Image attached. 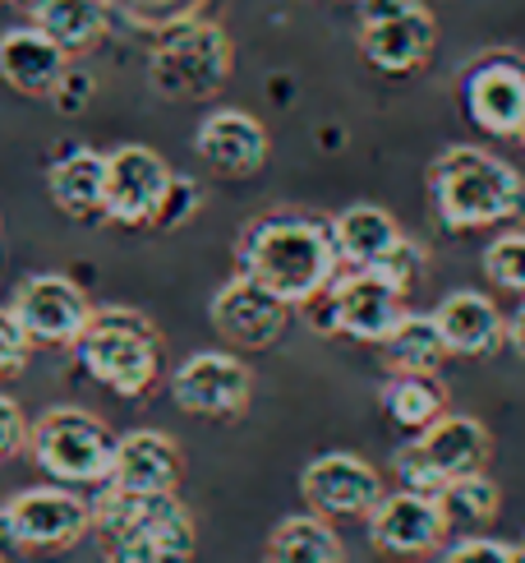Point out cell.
<instances>
[{
	"mask_svg": "<svg viewBox=\"0 0 525 563\" xmlns=\"http://www.w3.org/2000/svg\"><path fill=\"white\" fill-rule=\"evenodd\" d=\"M10 310L23 323V333L33 338V346H79L83 328L92 319V305H88L83 287L69 282L65 273L23 277Z\"/></svg>",
	"mask_w": 525,
	"mask_h": 563,
	"instance_id": "11",
	"label": "cell"
},
{
	"mask_svg": "<svg viewBox=\"0 0 525 563\" xmlns=\"http://www.w3.org/2000/svg\"><path fill=\"white\" fill-rule=\"evenodd\" d=\"M327 227H332V241H337L342 268H383L392 260V250L405 241L396 218L378 203H350Z\"/></svg>",
	"mask_w": 525,
	"mask_h": 563,
	"instance_id": "23",
	"label": "cell"
},
{
	"mask_svg": "<svg viewBox=\"0 0 525 563\" xmlns=\"http://www.w3.org/2000/svg\"><path fill=\"white\" fill-rule=\"evenodd\" d=\"M438 46V19L420 0H360V52L383 75H415Z\"/></svg>",
	"mask_w": 525,
	"mask_h": 563,
	"instance_id": "9",
	"label": "cell"
},
{
	"mask_svg": "<svg viewBox=\"0 0 525 563\" xmlns=\"http://www.w3.org/2000/svg\"><path fill=\"white\" fill-rule=\"evenodd\" d=\"M23 554V545H19V536H14V527H10V512L0 508V563H10V559H19Z\"/></svg>",
	"mask_w": 525,
	"mask_h": 563,
	"instance_id": "35",
	"label": "cell"
},
{
	"mask_svg": "<svg viewBox=\"0 0 525 563\" xmlns=\"http://www.w3.org/2000/svg\"><path fill=\"white\" fill-rule=\"evenodd\" d=\"M107 5H111V0H107Z\"/></svg>",
	"mask_w": 525,
	"mask_h": 563,
	"instance_id": "39",
	"label": "cell"
},
{
	"mask_svg": "<svg viewBox=\"0 0 525 563\" xmlns=\"http://www.w3.org/2000/svg\"><path fill=\"white\" fill-rule=\"evenodd\" d=\"M507 346L525 361V300H521V310L507 319Z\"/></svg>",
	"mask_w": 525,
	"mask_h": 563,
	"instance_id": "36",
	"label": "cell"
},
{
	"mask_svg": "<svg viewBox=\"0 0 525 563\" xmlns=\"http://www.w3.org/2000/svg\"><path fill=\"white\" fill-rule=\"evenodd\" d=\"M194 208H199V185H194V180H185V176H176V180H171V190H166V199H161V213H157L153 227L171 231V227H180L189 213H194Z\"/></svg>",
	"mask_w": 525,
	"mask_h": 563,
	"instance_id": "34",
	"label": "cell"
},
{
	"mask_svg": "<svg viewBox=\"0 0 525 563\" xmlns=\"http://www.w3.org/2000/svg\"><path fill=\"white\" fill-rule=\"evenodd\" d=\"M241 273L254 277L262 291H272L291 310H309L342 273L332 227L319 218L277 213L245 231L241 241Z\"/></svg>",
	"mask_w": 525,
	"mask_h": 563,
	"instance_id": "1",
	"label": "cell"
},
{
	"mask_svg": "<svg viewBox=\"0 0 525 563\" xmlns=\"http://www.w3.org/2000/svg\"><path fill=\"white\" fill-rule=\"evenodd\" d=\"M92 531L102 536L107 563H189L194 559V518L176 495H130L98 485Z\"/></svg>",
	"mask_w": 525,
	"mask_h": 563,
	"instance_id": "3",
	"label": "cell"
},
{
	"mask_svg": "<svg viewBox=\"0 0 525 563\" xmlns=\"http://www.w3.org/2000/svg\"><path fill=\"white\" fill-rule=\"evenodd\" d=\"M434 499H438L451 531H480L498 518V508H503V489H498L484 472H474V476L447 481Z\"/></svg>",
	"mask_w": 525,
	"mask_h": 563,
	"instance_id": "28",
	"label": "cell"
},
{
	"mask_svg": "<svg viewBox=\"0 0 525 563\" xmlns=\"http://www.w3.org/2000/svg\"><path fill=\"white\" fill-rule=\"evenodd\" d=\"M33 356V338L23 333V323L14 319V310H0V379L19 374Z\"/></svg>",
	"mask_w": 525,
	"mask_h": 563,
	"instance_id": "32",
	"label": "cell"
},
{
	"mask_svg": "<svg viewBox=\"0 0 525 563\" xmlns=\"http://www.w3.org/2000/svg\"><path fill=\"white\" fill-rule=\"evenodd\" d=\"M428 199L447 231H480L525 218V180L498 153L457 144L428 167Z\"/></svg>",
	"mask_w": 525,
	"mask_h": 563,
	"instance_id": "2",
	"label": "cell"
},
{
	"mask_svg": "<svg viewBox=\"0 0 525 563\" xmlns=\"http://www.w3.org/2000/svg\"><path fill=\"white\" fill-rule=\"evenodd\" d=\"M451 356H493L507 346V319L484 291H451L434 310Z\"/></svg>",
	"mask_w": 525,
	"mask_h": 563,
	"instance_id": "20",
	"label": "cell"
},
{
	"mask_svg": "<svg viewBox=\"0 0 525 563\" xmlns=\"http://www.w3.org/2000/svg\"><path fill=\"white\" fill-rule=\"evenodd\" d=\"M521 144H525V130H521Z\"/></svg>",
	"mask_w": 525,
	"mask_h": 563,
	"instance_id": "38",
	"label": "cell"
},
{
	"mask_svg": "<svg viewBox=\"0 0 525 563\" xmlns=\"http://www.w3.org/2000/svg\"><path fill=\"white\" fill-rule=\"evenodd\" d=\"M10 5H14V10H19V14H29V19H33V23H37V14H42V10H46V5H52V0H10Z\"/></svg>",
	"mask_w": 525,
	"mask_h": 563,
	"instance_id": "37",
	"label": "cell"
},
{
	"mask_svg": "<svg viewBox=\"0 0 525 563\" xmlns=\"http://www.w3.org/2000/svg\"><path fill=\"white\" fill-rule=\"evenodd\" d=\"M171 180L176 172L166 167V157L143 144L107 153V218L121 227H153Z\"/></svg>",
	"mask_w": 525,
	"mask_h": 563,
	"instance_id": "14",
	"label": "cell"
},
{
	"mask_svg": "<svg viewBox=\"0 0 525 563\" xmlns=\"http://www.w3.org/2000/svg\"><path fill=\"white\" fill-rule=\"evenodd\" d=\"M447 518L434 495H420V489H396L383 495L369 512V541L392 554V559H424L447 541Z\"/></svg>",
	"mask_w": 525,
	"mask_h": 563,
	"instance_id": "15",
	"label": "cell"
},
{
	"mask_svg": "<svg viewBox=\"0 0 525 563\" xmlns=\"http://www.w3.org/2000/svg\"><path fill=\"white\" fill-rule=\"evenodd\" d=\"M29 453L42 466V476L60 485H107L115 462V434L107 430L102 416L83 407H52L29 430Z\"/></svg>",
	"mask_w": 525,
	"mask_h": 563,
	"instance_id": "6",
	"label": "cell"
},
{
	"mask_svg": "<svg viewBox=\"0 0 525 563\" xmlns=\"http://www.w3.org/2000/svg\"><path fill=\"white\" fill-rule=\"evenodd\" d=\"M10 527L19 536L23 550H42V554H60L92 531V499H83L75 485H33L5 504Z\"/></svg>",
	"mask_w": 525,
	"mask_h": 563,
	"instance_id": "10",
	"label": "cell"
},
{
	"mask_svg": "<svg viewBox=\"0 0 525 563\" xmlns=\"http://www.w3.org/2000/svg\"><path fill=\"white\" fill-rule=\"evenodd\" d=\"M383 411L396 430L424 434L434 420L447 416V384L438 374H392L383 384Z\"/></svg>",
	"mask_w": 525,
	"mask_h": 563,
	"instance_id": "25",
	"label": "cell"
},
{
	"mask_svg": "<svg viewBox=\"0 0 525 563\" xmlns=\"http://www.w3.org/2000/svg\"><path fill=\"white\" fill-rule=\"evenodd\" d=\"M268 563H342V541L319 512H295L277 522L268 541Z\"/></svg>",
	"mask_w": 525,
	"mask_h": 563,
	"instance_id": "27",
	"label": "cell"
},
{
	"mask_svg": "<svg viewBox=\"0 0 525 563\" xmlns=\"http://www.w3.org/2000/svg\"><path fill=\"white\" fill-rule=\"evenodd\" d=\"M521 545H525V541H521Z\"/></svg>",
	"mask_w": 525,
	"mask_h": 563,
	"instance_id": "40",
	"label": "cell"
},
{
	"mask_svg": "<svg viewBox=\"0 0 525 563\" xmlns=\"http://www.w3.org/2000/svg\"><path fill=\"white\" fill-rule=\"evenodd\" d=\"M92 98H98V75L83 69V65H65V75L52 88V107L60 115H79V111L92 107Z\"/></svg>",
	"mask_w": 525,
	"mask_h": 563,
	"instance_id": "30",
	"label": "cell"
},
{
	"mask_svg": "<svg viewBox=\"0 0 525 563\" xmlns=\"http://www.w3.org/2000/svg\"><path fill=\"white\" fill-rule=\"evenodd\" d=\"M466 115L493 139H521L525 130V65L489 56L466 75Z\"/></svg>",
	"mask_w": 525,
	"mask_h": 563,
	"instance_id": "17",
	"label": "cell"
},
{
	"mask_svg": "<svg viewBox=\"0 0 525 563\" xmlns=\"http://www.w3.org/2000/svg\"><path fill=\"white\" fill-rule=\"evenodd\" d=\"M443 563H525V545H507V541H489V536H466L457 541Z\"/></svg>",
	"mask_w": 525,
	"mask_h": 563,
	"instance_id": "31",
	"label": "cell"
},
{
	"mask_svg": "<svg viewBox=\"0 0 525 563\" xmlns=\"http://www.w3.org/2000/svg\"><path fill=\"white\" fill-rule=\"evenodd\" d=\"M29 430L33 426H29V416H23V407L14 402V397L0 393V462L29 449Z\"/></svg>",
	"mask_w": 525,
	"mask_h": 563,
	"instance_id": "33",
	"label": "cell"
},
{
	"mask_svg": "<svg viewBox=\"0 0 525 563\" xmlns=\"http://www.w3.org/2000/svg\"><path fill=\"white\" fill-rule=\"evenodd\" d=\"M378 351L392 374H438V365L451 356L434 314H401Z\"/></svg>",
	"mask_w": 525,
	"mask_h": 563,
	"instance_id": "24",
	"label": "cell"
},
{
	"mask_svg": "<svg viewBox=\"0 0 525 563\" xmlns=\"http://www.w3.org/2000/svg\"><path fill=\"white\" fill-rule=\"evenodd\" d=\"M208 314H212V328H217L226 342L245 346V351H262V346H272V342L286 333L291 305L277 300L272 291H262L254 277L235 273L226 287L212 296Z\"/></svg>",
	"mask_w": 525,
	"mask_h": 563,
	"instance_id": "16",
	"label": "cell"
},
{
	"mask_svg": "<svg viewBox=\"0 0 525 563\" xmlns=\"http://www.w3.org/2000/svg\"><path fill=\"white\" fill-rule=\"evenodd\" d=\"M65 65H69V56L37 29V23L10 29L0 37V79H5L14 92H23V98H52Z\"/></svg>",
	"mask_w": 525,
	"mask_h": 563,
	"instance_id": "21",
	"label": "cell"
},
{
	"mask_svg": "<svg viewBox=\"0 0 525 563\" xmlns=\"http://www.w3.org/2000/svg\"><path fill=\"white\" fill-rule=\"evenodd\" d=\"M405 287L388 268H346L332 277V287L309 305L319 314V333H342L350 342H369L378 346L392 323L405 314Z\"/></svg>",
	"mask_w": 525,
	"mask_h": 563,
	"instance_id": "7",
	"label": "cell"
},
{
	"mask_svg": "<svg viewBox=\"0 0 525 563\" xmlns=\"http://www.w3.org/2000/svg\"><path fill=\"white\" fill-rule=\"evenodd\" d=\"M254 374L245 361H235L231 351H199L176 365L171 374V397L180 411L203 416V420H231L249 407Z\"/></svg>",
	"mask_w": 525,
	"mask_h": 563,
	"instance_id": "13",
	"label": "cell"
},
{
	"mask_svg": "<svg viewBox=\"0 0 525 563\" xmlns=\"http://www.w3.org/2000/svg\"><path fill=\"white\" fill-rule=\"evenodd\" d=\"M79 365L98 379L102 388H111L115 397H148L157 388L161 374V338L157 328L143 319L138 310L125 305H107V310H92L83 338H79Z\"/></svg>",
	"mask_w": 525,
	"mask_h": 563,
	"instance_id": "4",
	"label": "cell"
},
{
	"mask_svg": "<svg viewBox=\"0 0 525 563\" xmlns=\"http://www.w3.org/2000/svg\"><path fill=\"white\" fill-rule=\"evenodd\" d=\"M46 190L65 218L92 222L107 218V153L98 148H69L46 172Z\"/></svg>",
	"mask_w": 525,
	"mask_h": 563,
	"instance_id": "22",
	"label": "cell"
},
{
	"mask_svg": "<svg viewBox=\"0 0 525 563\" xmlns=\"http://www.w3.org/2000/svg\"><path fill=\"white\" fill-rule=\"evenodd\" d=\"M383 476L360 453H323L300 472V499L319 518H369L383 499Z\"/></svg>",
	"mask_w": 525,
	"mask_h": 563,
	"instance_id": "12",
	"label": "cell"
},
{
	"mask_svg": "<svg viewBox=\"0 0 525 563\" xmlns=\"http://www.w3.org/2000/svg\"><path fill=\"white\" fill-rule=\"evenodd\" d=\"M180 472H185V453L171 434L130 430L125 439H115V462L107 485L130 489V495H176Z\"/></svg>",
	"mask_w": 525,
	"mask_h": 563,
	"instance_id": "18",
	"label": "cell"
},
{
	"mask_svg": "<svg viewBox=\"0 0 525 563\" xmlns=\"http://www.w3.org/2000/svg\"><path fill=\"white\" fill-rule=\"evenodd\" d=\"M401 489H420V495H438L447 481L474 476L489 466V430L474 416H443L424 434H415L392 457Z\"/></svg>",
	"mask_w": 525,
	"mask_h": 563,
	"instance_id": "8",
	"label": "cell"
},
{
	"mask_svg": "<svg viewBox=\"0 0 525 563\" xmlns=\"http://www.w3.org/2000/svg\"><path fill=\"white\" fill-rule=\"evenodd\" d=\"M235 69L231 37L199 14L161 23L148 52V84L171 102H203L217 98Z\"/></svg>",
	"mask_w": 525,
	"mask_h": 563,
	"instance_id": "5",
	"label": "cell"
},
{
	"mask_svg": "<svg viewBox=\"0 0 525 563\" xmlns=\"http://www.w3.org/2000/svg\"><path fill=\"white\" fill-rule=\"evenodd\" d=\"M268 130L262 121H254L249 111H235V107H222V111H208L203 125L194 130V153L208 162L212 172L222 176H254L262 172L268 162Z\"/></svg>",
	"mask_w": 525,
	"mask_h": 563,
	"instance_id": "19",
	"label": "cell"
},
{
	"mask_svg": "<svg viewBox=\"0 0 525 563\" xmlns=\"http://www.w3.org/2000/svg\"><path fill=\"white\" fill-rule=\"evenodd\" d=\"M484 277L498 291L525 296V231H503L484 245Z\"/></svg>",
	"mask_w": 525,
	"mask_h": 563,
	"instance_id": "29",
	"label": "cell"
},
{
	"mask_svg": "<svg viewBox=\"0 0 525 563\" xmlns=\"http://www.w3.org/2000/svg\"><path fill=\"white\" fill-rule=\"evenodd\" d=\"M107 0H52L37 14V29L52 37L65 56H83L107 33Z\"/></svg>",
	"mask_w": 525,
	"mask_h": 563,
	"instance_id": "26",
	"label": "cell"
}]
</instances>
